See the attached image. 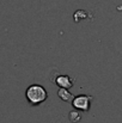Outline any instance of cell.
<instances>
[{
	"label": "cell",
	"mask_w": 122,
	"mask_h": 123,
	"mask_svg": "<svg viewBox=\"0 0 122 123\" xmlns=\"http://www.w3.org/2000/svg\"><path fill=\"white\" fill-rule=\"evenodd\" d=\"M92 97L91 96H77L73 98L72 100V105L74 109L77 110H81V111H89L90 109V102H91Z\"/></svg>",
	"instance_id": "2"
},
{
	"label": "cell",
	"mask_w": 122,
	"mask_h": 123,
	"mask_svg": "<svg viewBox=\"0 0 122 123\" xmlns=\"http://www.w3.org/2000/svg\"><path fill=\"white\" fill-rule=\"evenodd\" d=\"M25 97L31 105H39L48 98V93L43 86L39 84H34L26 88Z\"/></svg>",
	"instance_id": "1"
},
{
	"label": "cell",
	"mask_w": 122,
	"mask_h": 123,
	"mask_svg": "<svg viewBox=\"0 0 122 123\" xmlns=\"http://www.w3.org/2000/svg\"><path fill=\"white\" fill-rule=\"evenodd\" d=\"M86 18V13L84 12V11H77L76 13H74V20L78 23V22H80L81 19H85Z\"/></svg>",
	"instance_id": "6"
},
{
	"label": "cell",
	"mask_w": 122,
	"mask_h": 123,
	"mask_svg": "<svg viewBox=\"0 0 122 123\" xmlns=\"http://www.w3.org/2000/svg\"><path fill=\"white\" fill-rule=\"evenodd\" d=\"M80 120H81V115L79 111L73 110V111L70 112V121L71 122H79Z\"/></svg>",
	"instance_id": "5"
},
{
	"label": "cell",
	"mask_w": 122,
	"mask_h": 123,
	"mask_svg": "<svg viewBox=\"0 0 122 123\" xmlns=\"http://www.w3.org/2000/svg\"><path fill=\"white\" fill-rule=\"evenodd\" d=\"M54 82L62 88H70L73 86V80L68 75H58Z\"/></svg>",
	"instance_id": "3"
},
{
	"label": "cell",
	"mask_w": 122,
	"mask_h": 123,
	"mask_svg": "<svg viewBox=\"0 0 122 123\" xmlns=\"http://www.w3.org/2000/svg\"><path fill=\"white\" fill-rule=\"evenodd\" d=\"M58 94H59V97H60L64 102H70V100L73 98L72 93L68 92V88H62V87H61V88L59 90Z\"/></svg>",
	"instance_id": "4"
}]
</instances>
